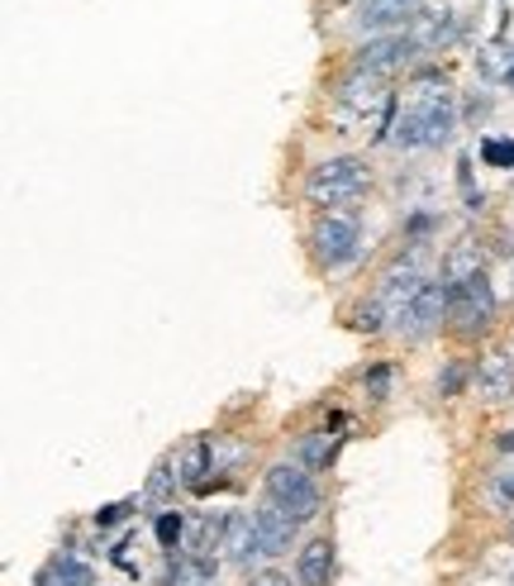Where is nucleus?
I'll list each match as a JSON object with an SVG mask.
<instances>
[{"label":"nucleus","instance_id":"obj_16","mask_svg":"<svg viewBox=\"0 0 514 586\" xmlns=\"http://www.w3.org/2000/svg\"><path fill=\"white\" fill-rule=\"evenodd\" d=\"M91 582H96V577H91V568H86L82 558L58 553L53 563L39 572V582H34V586H91Z\"/></svg>","mask_w":514,"mask_h":586},{"label":"nucleus","instance_id":"obj_6","mask_svg":"<svg viewBox=\"0 0 514 586\" xmlns=\"http://www.w3.org/2000/svg\"><path fill=\"white\" fill-rule=\"evenodd\" d=\"M448 310H453V286L448 282H424V291L415 296V306L396 320L400 339H429L434 329H443Z\"/></svg>","mask_w":514,"mask_h":586},{"label":"nucleus","instance_id":"obj_8","mask_svg":"<svg viewBox=\"0 0 514 586\" xmlns=\"http://www.w3.org/2000/svg\"><path fill=\"white\" fill-rule=\"evenodd\" d=\"M415 58V39H410V29L405 34H376V39H367L358 48V67L362 72H372V77H391V72H400L405 62Z\"/></svg>","mask_w":514,"mask_h":586},{"label":"nucleus","instance_id":"obj_10","mask_svg":"<svg viewBox=\"0 0 514 586\" xmlns=\"http://www.w3.org/2000/svg\"><path fill=\"white\" fill-rule=\"evenodd\" d=\"M476 396H481L486 406H505L514 396V358L505 348L481 358V367H476Z\"/></svg>","mask_w":514,"mask_h":586},{"label":"nucleus","instance_id":"obj_19","mask_svg":"<svg viewBox=\"0 0 514 586\" xmlns=\"http://www.w3.org/2000/svg\"><path fill=\"white\" fill-rule=\"evenodd\" d=\"M481 162L514 172V139H486V144H481Z\"/></svg>","mask_w":514,"mask_h":586},{"label":"nucleus","instance_id":"obj_12","mask_svg":"<svg viewBox=\"0 0 514 586\" xmlns=\"http://www.w3.org/2000/svg\"><path fill=\"white\" fill-rule=\"evenodd\" d=\"M296 582L300 586H329L334 582V539H310L296 553Z\"/></svg>","mask_w":514,"mask_h":586},{"label":"nucleus","instance_id":"obj_1","mask_svg":"<svg viewBox=\"0 0 514 586\" xmlns=\"http://www.w3.org/2000/svg\"><path fill=\"white\" fill-rule=\"evenodd\" d=\"M457 129V105L443 77H419L415 82V105L396 120V144L400 148H438Z\"/></svg>","mask_w":514,"mask_h":586},{"label":"nucleus","instance_id":"obj_24","mask_svg":"<svg viewBox=\"0 0 514 586\" xmlns=\"http://www.w3.org/2000/svg\"><path fill=\"white\" fill-rule=\"evenodd\" d=\"M462 391V367L453 363L448 372H438V396H457Z\"/></svg>","mask_w":514,"mask_h":586},{"label":"nucleus","instance_id":"obj_28","mask_svg":"<svg viewBox=\"0 0 514 586\" xmlns=\"http://www.w3.org/2000/svg\"><path fill=\"white\" fill-rule=\"evenodd\" d=\"M496 448H505V453H514V429H500V434H496Z\"/></svg>","mask_w":514,"mask_h":586},{"label":"nucleus","instance_id":"obj_4","mask_svg":"<svg viewBox=\"0 0 514 586\" xmlns=\"http://www.w3.org/2000/svg\"><path fill=\"white\" fill-rule=\"evenodd\" d=\"M358 248H362V224H358V215L324 210V215L315 220V229H310V253H315V263L324 272L348 267L358 258Z\"/></svg>","mask_w":514,"mask_h":586},{"label":"nucleus","instance_id":"obj_13","mask_svg":"<svg viewBox=\"0 0 514 586\" xmlns=\"http://www.w3.org/2000/svg\"><path fill=\"white\" fill-rule=\"evenodd\" d=\"M457 34V15L453 10H419L415 24H410V39H415V48H429V53H438L443 43H453Z\"/></svg>","mask_w":514,"mask_h":586},{"label":"nucleus","instance_id":"obj_27","mask_svg":"<svg viewBox=\"0 0 514 586\" xmlns=\"http://www.w3.org/2000/svg\"><path fill=\"white\" fill-rule=\"evenodd\" d=\"M124 510H129V506H105V510H96V525H115V520H124Z\"/></svg>","mask_w":514,"mask_h":586},{"label":"nucleus","instance_id":"obj_21","mask_svg":"<svg viewBox=\"0 0 514 586\" xmlns=\"http://www.w3.org/2000/svg\"><path fill=\"white\" fill-rule=\"evenodd\" d=\"M358 329H362V334H381V329H386V310L376 306V301H362V306H358Z\"/></svg>","mask_w":514,"mask_h":586},{"label":"nucleus","instance_id":"obj_2","mask_svg":"<svg viewBox=\"0 0 514 586\" xmlns=\"http://www.w3.org/2000/svg\"><path fill=\"white\" fill-rule=\"evenodd\" d=\"M376 115H381V120H386V115H396L391 91L381 86V77H372V72L353 67L343 82H338L329 120L338 124V134H358V129H367Z\"/></svg>","mask_w":514,"mask_h":586},{"label":"nucleus","instance_id":"obj_14","mask_svg":"<svg viewBox=\"0 0 514 586\" xmlns=\"http://www.w3.org/2000/svg\"><path fill=\"white\" fill-rule=\"evenodd\" d=\"M410 15H415V0H362V15L358 24L362 29H391L396 34V24H405Z\"/></svg>","mask_w":514,"mask_h":586},{"label":"nucleus","instance_id":"obj_20","mask_svg":"<svg viewBox=\"0 0 514 586\" xmlns=\"http://www.w3.org/2000/svg\"><path fill=\"white\" fill-rule=\"evenodd\" d=\"M491 496H496L500 506H514V458L491 477Z\"/></svg>","mask_w":514,"mask_h":586},{"label":"nucleus","instance_id":"obj_18","mask_svg":"<svg viewBox=\"0 0 514 586\" xmlns=\"http://www.w3.org/2000/svg\"><path fill=\"white\" fill-rule=\"evenodd\" d=\"M329 458H334V439L324 429H315V434H305V439H300V458H296V463H305L310 472H319V467H329Z\"/></svg>","mask_w":514,"mask_h":586},{"label":"nucleus","instance_id":"obj_23","mask_svg":"<svg viewBox=\"0 0 514 586\" xmlns=\"http://www.w3.org/2000/svg\"><path fill=\"white\" fill-rule=\"evenodd\" d=\"M181 515H172V510H167V515H162L158 520V539H162V548H177V539H181Z\"/></svg>","mask_w":514,"mask_h":586},{"label":"nucleus","instance_id":"obj_22","mask_svg":"<svg viewBox=\"0 0 514 586\" xmlns=\"http://www.w3.org/2000/svg\"><path fill=\"white\" fill-rule=\"evenodd\" d=\"M243 586H300L291 572H281V568H258V572H248V582Z\"/></svg>","mask_w":514,"mask_h":586},{"label":"nucleus","instance_id":"obj_17","mask_svg":"<svg viewBox=\"0 0 514 586\" xmlns=\"http://www.w3.org/2000/svg\"><path fill=\"white\" fill-rule=\"evenodd\" d=\"M177 472H181L186 486H196L200 477H205V472H210V439H191V444H186V453L177 458Z\"/></svg>","mask_w":514,"mask_h":586},{"label":"nucleus","instance_id":"obj_5","mask_svg":"<svg viewBox=\"0 0 514 586\" xmlns=\"http://www.w3.org/2000/svg\"><path fill=\"white\" fill-rule=\"evenodd\" d=\"M267 501H277L291 520H315L319 515V486L305 463H272L267 467Z\"/></svg>","mask_w":514,"mask_h":586},{"label":"nucleus","instance_id":"obj_3","mask_svg":"<svg viewBox=\"0 0 514 586\" xmlns=\"http://www.w3.org/2000/svg\"><path fill=\"white\" fill-rule=\"evenodd\" d=\"M367 186H372V172L362 158H324L305 177V201L319 210H338V205H353L358 196H367Z\"/></svg>","mask_w":514,"mask_h":586},{"label":"nucleus","instance_id":"obj_11","mask_svg":"<svg viewBox=\"0 0 514 586\" xmlns=\"http://www.w3.org/2000/svg\"><path fill=\"white\" fill-rule=\"evenodd\" d=\"M253 520H258V534H262V548H267V558H281V553H291V544H296V529H300V520H291L277 501H262L253 510Z\"/></svg>","mask_w":514,"mask_h":586},{"label":"nucleus","instance_id":"obj_26","mask_svg":"<svg viewBox=\"0 0 514 586\" xmlns=\"http://www.w3.org/2000/svg\"><path fill=\"white\" fill-rule=\"evenodd\" d=\"M500 53H505V48H500V43L486 48V58H481V72H486V77H496V72H500Z\"/></svg>","mask_w":514,"mask_h":586},{"label":"nucleus","instance_id":"obj_9","mask_svg":"<svg viewBox=\"0 0 514 586\" xmlns=\"http://www.w3.org/2000/svg\"><path fill=\"white\" fill-rule=\"evenodd\" d=\"M419 291H424V282H419V272H415V267H391L381 282H376L372 301L381 306V310H386V320L396 324L410 306H415V296H419Z\"/></svg>","mask_w":514,"mask_h":586},{"label":"nucleus","instance_id":"obj_15","mask_svg":"<svg viewBox=\"0 0 514 586\" xmlns=\"http://www.w3.org/2000/svg\"><path fill=\"white\" fill-rule=\"evenodd\" d=\"M472 277H486V263H481V248L476 244H453L443 258V282L448 286H462Z\"/></svg>","mask_w":514,"mask_h":586},{"label":"nucleus","instance_id":"obj_7","mask_svg":"<svg viewBox=\"0 0 514 586\" xmlns=\"http://www.w3.org/2000/svg\"><path fill=\"white\" fill-rule=\"evenodd\" d=\"M448 320H453L457 334H481V329H491V320H496L491 282H486V277H472V282L453 286V310H448Z\"/></svg>","mask_w":514,"mask_h":586},{"label":"nucleus","instance_id":"obj_25","mask_svg":"<svg viewBox=\"0 0 514 586\" xmlns=\"http://www.w3.org/2000/svg\"><path fill=\"white\" fill-rule=\"evenodd\" d=\"M386 386H391V372H386V367H376L372 377H367V391L376 396V401H386Z\"/></svg>","mask_w":514,"mask_h":586}]
</instances>
